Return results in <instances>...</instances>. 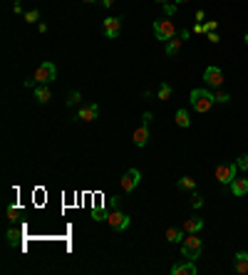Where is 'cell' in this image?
<instances>
[{
    "instance_id": "cell-1",
    "label": "cell",
    "mask_w": 248,
    "mask_h": 275,
    "mask_svg": "<svg viewBox=\"0 0 248 275\" xmlns=\"http://www.w3.org/2000/svg\"><path fill=\"white\" fill-rule=\"evenodd\" d=\"M188 102H191L194 112H198V114H206V112H211V107L216 104V99H214V92H211V89H204V87H196V89H191V94H188Z\"/></svg>"
},
{
    "instance_id": "cell-2",
    "label": "cell",
    "mask_w": 248,
    "mask_h": 275,
    "mask_svg": "<svg viewBox=\"0 0 248 275\" xmlns=\"http://www.w3.org/2000/svg\"><path fill=\"white\" fill-rule=\"evenodd\" d=\"M176 35H179V32H176V27H174V22H172V20H166V17L154 20V37H156V40L169 42V40H174Z\"/></svg>"
},
{
    "instance_id": "cell-3",
    "label": "cell",
    "mask_w": 248,
    "mask_h": 275,
    "mask_svg": "<svg viewBox=\"0 0 248 275\" xmlns=\"http://www.w3.org/2000/svg\"><path fill=\"white\" fill-rule=\"evenodd\" d=\"M201 248H204V243H201V238L196 233H188L184 241H182V256L188 258V261H196L201 256Z\"/></svg>"
},
{
    "instance_id": "cell-4",
    "label": "cell",
    "mask_w": 248,
    "mask_h": 275,
    "mask_svg": "<svg viewBox=\"0 0 248 275\" xmlns=\"http://www.w3.org/2000/svg\"><path fill=\"white\" fill-rule=\"evenodd\" d=\"M238 171H241V169H238V164H236V161L218 164V166H216V181H218V184H224V186H228V184L238 176Z\"/></svg>"
},
{
    "instance_id": "cell-5",
    "label": "cell",
    "mask_w": 248,
    "mask_h": 275,
    "mask_svg": "<svg viewBox=\"0 0 248 275\" xmlns=\"http://www.w3.org/2000/svg\"><path fill=\"white\" fill-rule=\"evenodd\" d=\"M149 124H152V114L149 112H144V117H142V124L134 129V137H132V141H134V146H146V141H149Z\"/></svg>"
},
{
    "instance_id": "cell-6",
    "label": "cell",
    "mask_w": 248,
    "mask_h": 275,
    "mask_svg": "<svg viewBox=\"0 0 248 275\" xmlns=\"http://www.w3.org/2000/svg\"><path fill=\"white\" fill-rule=\"evenodd\" d=\"M55 77H58L55 62H40L38 69H35V82L38 84H50V82H55Z\"/></svg>"
},
{
    "instance_id": "cell-7",
    "label": "cell",
    "mask_w": 248,
    "mask_h": 275,
    "mask_svg": "<svg viewBox=\"0 0 248 275\" xmlns=\"http://www.w3.org/2000/svg\"><path fill=\"white\" fill-rule=\"evenodd\" d=\"M139 181H142V171H139V169H126L122 181H120V186H122L124 194H132V191L139 186Z\"/></svg>"
},
{
    "instance_id": "cell-8",
    "label": "cell",
    "mask_w": 248,
    "mask_h": 275,
    "mask_svg": "<svg viewBox=\"0 0 248 275\" xmlns=\"http://www.w3.org/2000/svg\"><path fill=\"white\" fill-rule=\"evenodd\" d=\"M204 84H206V87H214V89H218V87L224 84V69L216 67V65L206 67V69H204Z\"/></svg>"
},
{
    "instance_id": "cell-9",
    "label": "cell",
    "mask_w": 248,
    "mask_h": 275,
    "mask_svg": "<svg viewBox=\"0 0 248 275\" xmlns=\"http://www.w3.org/2000/svg\"><path fill=\"white\" fill-rule=\"evenodd\" d=\"M107 223L114 228V231H126L129 228V216L120 211V208H112L110 211V216H107Z\"/></svg>"
},
{
    "instance_id": "cell-10",
    "label": "cell",
    "mask_w": 248,
    "mask_h": 275,
    "mask_svg": "<svg viewBox=\"0 0 248 275\" xmlns=\"http://www.w3.org/2000/svg\"><path fill=\"white\" fill-rule=\"evenodd\" d=\"M104 35L110 37V40H114V37H120V32H122V17H104Z\"/></svg>"
},
{
    "instance_id": "cell-11",
    "label": "cell",
    "mask_w": 248,
    "mask_h": 275,
    "mask_svg": "<svg viewBox=\"0 0 248 275\" xmlns=\"http://www.w3.org/2000/svg\"><path fill=\"white\" fill-rule=\"evenodd\" d=\"M196 273H198V268H196V263L188 261V258H186L184 263H174V266H172V275H196Z\"/></svg>"
},
{
    "instance_id": "cell-12",
    "label": "cell",
    "mask_w": 248,
    "mask_h": 275,
    "mask_svg": "<svg viewBox=\"0 0 248 275\" xmlns=\"http://www.w3.org/2000/svg\"><path fill=\"white\" fill-rule=\"evenodd\" d=\"M97 114H100V107L97 104H84V107H80L77 119L80 122H92V119H97Z\"/></svg>"
},
{
    "instance_id": "cell-13",
    "label": "cell",
    "mask_w": 248,
    "mask_h": 275,
    "mask_svg": "<svg viewBox=\"0 0 248 275\" xmlns=\"http://www.w3.org/2000/svg\"><path fill=\"white\" fill-rule=\"evenodd\" d=\"M234 271L238 275H248V253L246 251H238L234 256Z\"/></svg>"
},
{
    "instance_id": "cell-14",
    "label": "cell",
    "mask_w": 248,
    "mask_h": 275,
    "mask_svg": "<svg viewBox=\"0 0 248 275\" xmlns=\"http://www.w3.org/2000/svg\"><path fill=\"white\" fill-rule=\"evenodd\" d=\"M228 186H231V194H234V196H246L248 194V179H238V176H236Z\"/></svg>"
},
{
    "instance_id": "cell-15",
    "label": "cell",
    "mask_w": 248,
    "mask_h": 275,
    "mask_svg": "<svg viewBox=\"0 0 248 275\" xmlns=\"http://www.w3.org/2000/svg\"><path fill=\"white\" fill-rule=\"evenodd\" d=\"M182 228H184V233H198V231L204 228V218H198V216H194V218H186Z\"/></svg>"
},
{
    "instance_id": "cell-16",
    "label": "cell",
    "mask_w": 248,
    "mask_h": 275,
    "mask_svg": "<svg viewBox=\"0 0 248 275\" xmlns=\"http://www.w3.org/2000/svg\"><path fill=\"white\" fill-rule=\"evenodd\" d=\"M50 97H52V94H50V87H48V84L35 87V102H38V104H48Z\"/></svg>"
},
{
    "instance_id": "cell-17",
    "label": "cell",
    "mask_w": 248,
    "mask_h": 275,
    "mask_svg": "<svg viewBox=\"0 0 248 275\" xmlns=\"http://www.w3.org/2000/svg\"><path fill=\"white\" fill-rule=\"evenodd\" d=\"M184 40H186V37H182V35H176L174 40H169V42H166V55H169V57H174V55H179V50H182V45H184Z\"/></svg>"
},
{
    "instance_id": "cell-18",
    "label": "cell",
    "mask_w": 248,
    "mask_h": 275,
    "mask_svg": "<svg viewBox=\"0 0 248 275\" xmlns=\"http://www.w3.org/2000/svg\"><path fill=\"white\" fill-rule=\"evenodd\" d=\"M184 238V228H166V241L169 243H182Z\"/></svg>"
},
{
    "instance_id": "cell-19",
    "label": "cell",
    "mask_w": 248,
    "mask_h": 275,
    "mask_svg": "<svg viewBox=\"0 0 248 275\" xmlns=\"http://www.w3.org/2000/svg\"><path fill=\"white\" fill-rule=\"evenodd\" d=\"M179 189H184V191H196V179L182 176V179H179Z\"/></svg>"
},
{
    "instance_id": "cell-20",
    "label": "cell",
    "mask_w": 248,
    "mask_h": 275,
    "mask_svg": "<svg viewBox=\"0 0 248 275\" xmlns=\"http://www.w3.org/2000/svg\"><path fill=\"white\" fill-rule=\"evenodd\" d=\"M176 124H179L182 129H186V127L191 124V117H188L186 109H179V112H176Z\"/></svg>"
},
{
    "instance_id": "cell-21",
    "label": "cell",
    "mask_w": 248,
    "mask_h": 275,
    "mask_svg": "<svg viewBox=\"0 0 248 275\" xmlns=\"http://www.w3.org/2000/svg\"><path fill=\"white\" fill-rule=\"evenodd\" d=\"M172 92H174V89H172V84H166V82H162V84H159V99H162V102L172 99Z\"/></svg>"
},
{
    "instance_id": "cell-22",
    "label": "cell",
    "mask_w": 248,
    "mask_h": 275,
    "mask_svg": "<svg viewBox=\"0 0 248 275\" xmlns=\"http://www.w3.org/2000/svg\"><path fill=\"white\" fill-rule=\"evenodd\" d=\"M214 99H216L218 104H226V102H231V94H228V92H214Z\"/></svg>"
},
{
    "instance_id": "cell-23",
    "label": "cell",
    "mask_w": 248,
    "mask_h": 275,
    "mask_svg": "<svg viewBox=\"0 0 248 275\" xmlns=\"http://www.w3.org/2000/svg\"><path fill=\"white\" fill-rule=\"evenodd\" d=\"M80 99H82V94L74 89V92H70V97H67V107H74V104H80Z\"/></svg>"
},
{
    "instance_id": "cell-24",
    "label": "cell",
    "mask_w": 248,
    "mask_h": 275,
    "mask_svg": "<svg viewBox=\"0 0 248 275\" xmlns=\"http://www.w3.org/2000/svg\"><path fill=\"white\" fill-rule=\"evenodd\" d=\"M22 17H25V22H38V20H40V12H38V10H28Z\"/></svg>"
},
{
    "instance_id": "cell-25",
    "label": "cell",
    "mask_w": 248,
    "mask_h": 275,
    "mask_svg": "<svg viewBox=\"0 0 248 275\" xmlns=\"http://www.w3.org/2000/svg\"><path fill=\"white\" fill-rule=\"evenodd\" d=\"M107 216H110V213H104V208H94V213H92L94 221H107Z\"/></svg>"
},
{
    "instance_id": "cell-26",
    "label": "cell",
    "mask_w": 248,
    "mask_h": 275,
    "mask_svg": "<svg viewBox=\"0 0 248 275\" xmlns=\"http://www.w3.org/2000/svg\"><path fill=\"white\" fill-rule=\"evenodd\" d=\"M18 238H20V233H18V231H8V246H15V243H18Z\"/></svg>"
},
{
    "instance_id": "cell-27",
    "label": "cell",
    "mask_w": 248,
    "mask_h": 275,
    "mask_svg": "<svg viewBox=\"0 0 248 275\" xmlns=\"http://www.w3.org/2000/svg\"><path fill=\"white\" fill-rule=\"evenodd\" d=\"M236 164H238V169H241V171H248V154L238 156V161H236Z\"/></svg>"
},
{
    "instance_id": "cell-28",
    "label": "cell",
    "mask_w": 248,
    "mask_h": 275,
    "mask_svg": "<svg viewBox=\"0 0 248 275\" xmlns=\"http://www.w3.org/2000/svg\"><path fill=\"white\" fill-rule=\"evenodd\" d=\"M191 206H194V208H201V206H204V199H201L198 194H194V196H191Z\"/></svg>"
},
{
    "instance_id": "cell-29",
    "label": "cell",
    "mask_w": 248,
    "mask_h": 275,
    "mask_svg": "<svg viewBox=\"0 0 248 275\" xmlns=\"http://www.w3.org/2000/svg\"><path fill=\"white\" fill-rule=\"evenodd\" d=\"M216 27H218V22H216V20H208V22L204 25V30H206V32H216Z\"/></svg>"
},
{
    "instance_id": "cell-30",
    "label": "cell",
    "mask_w": 248,
    "mask_h": 275,
    "mask_svg": "<svg viewBox=\"0 0 248 275\" xmlns=\"http://www.w3.org/2000/svg\"><path fill=\"white\" fill-rule=\"evenodd\" d=\"M18 213H20V211H18L15 206H12V204L8 206V218H10V221H15V218H18Z\"/></svg>"
},
{
    "instance_id": "cell-31",
    "label": "cell",
    "mask_w": 248,
    "mask_h": 275,
    "mask_svg": "<svg viewBox=\"0 0 248 275\" xmlns=\"http://www.w3.org/2000/svg\"><path fill=\"white\" fill-rule=\"evenodd\" d=\"M174 12H176V5H172V2H166V5H164V15L169 17V15H174Z\"/></svg>"
},
{
    "instance_id": "cell-32",
    "label": "cell",
    "mask_w": 248,
    "mask_h": 275,
    "mask_svg": "<svg viewBox=\"0 0 248 275\" xmlns=\"http://www.w3.org/2000/svg\"><path fill=\"white\" fill-rule=\"evenodd\" d=\"M12 10H15V15H20L22 12V5H20V0H15V5H12ZM25 15V12H22Z\"/></svg>"
},
{
    "instance_id": "cell-33",
    "label": "cell",
    "mask_w": 248,
    "mask_h": 275,
    "mask_svg": "<svg viewBox=\"0 0 248 275\" xmlns=\"http://www.w3.org/2000/svg\"><path fill=\"white\" fill-rule=\"evenodd\" d=\"M206 35H208V40H211V42H214V45H216V42H221V37H218V35H216V32H206Z\"/></svg>"
},
{
    "instance_id": "cell-34",
    "label": "cell",
    "mask_w": 248,
    "mask_h": 275,
    "mask_svg": "<svg viewBox=\"0 0 248 275\" xmlns=\"http://www.w3.org/2000/svg\"><path fill=\"white\" fill-rule=\"evenodd\" d=\"M112 2H114V0H102V5H104V7H110Z\"/></svg>"
},
{
    "instance_id": "cell-35",
    "label": "cell",
    "mask_w": 248,
    "mask_h": 275,
    "mask_svg": "<svg viewBox=\"0 0 248 275\" xmlns=\"http://www.w3.org/2000/svg\"><path fill=\"white\" fill-rule=\"evenodd\" d=\"M154 2H159V5H166V2H169V0H154Z\"/></svg>"
},
{
    "instance_id": "cell-36",
    "label": "cell",
    "mask_w": 248,
    "mask_h": 275,
    "mask_svg": "<svg viewBox=\"0 0 248 275\" xmlns=\"http://www.w3.org/2000/svg\"><path fill=\"white\" fill-rule=\"evenodd\" d=\"M244 40H246V45H248V32H246V37H244Z\"/></svg>"
},
{
    "instance_id": "cell-37",
    "label": "cell",
    "mask_w": 248,
    "mask_h": 275,
    "mask_svg": "<svg viewBox=\"0 0 248 275\" xmlns=\"http://www.w3.org/2000/svg\"><path fill=\"white\" fill-rule=\"evenodd\" d=\"M82 2H94V0H82Z\"/></svg>"
},
{
    "instance_id": "cell-38",
    "label": "cell",
    "mask_w": 248,
    "mask_h": 275,
    "mask_svg": "<svg viewBox=\"0 0 248 275\" xmlns=\"http://www.w3.org/2000/svg\"><path fill=\"white\" fill-rule=\"evenodd\" d=\"M176 2H188V0H176Z\"/></svg>"
}]
</instances>
